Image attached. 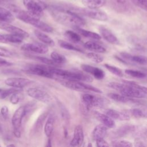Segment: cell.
<instances>
[{"instance_id":"3","label":"cell","mask_w":147,"mask_h":147,"mask_svg":"<svg viewBox=\"0 0 147 147\" xmlns=\"http://www.w3.org/2000/svg\"><path fill=\"white\" fill-rule=\"evenodd\" d=\"M49 69L54 76L56 75L65 80L85 82L87 83L93 81L92 76L87 74L80 72H73L52 67H49Z\"/></svg>"},{"instance_id":"22","label":"cell","mask_w":147,"mask_h":147,"mask_svg":"<svg viewBox=\"0 0 147 147\" xmlns=\"http://www.w3.org/2000/svg\"><path fill=\"white\" fill-rule=\"evenodd\" d=\"M121 55L125 60L138 64L140 65L146 64V57L144 56L141 55H133L126 52H121Z\"/></svg>"},{"instance_id":"15","label":"cell","mask_w":147,"mask_h":147,"mask_svg":"<svg viewBox=\"0 0 147 147\" xmlns=\"http://www.w3.org/2000/svg\"><path fill=\"white\" fill-rule=\"evenodd\" d=\"M0 29L4 30L10 33L17 34L23 36L24 38L29 37V33L24 30L10 24L9 22L0 21Z\"/></svg>"},{"instance_id":"25","label":"cell","mask_w":147,"mask_h":147,"mask_svg":"<svg viewBox=\"0 0 147 147\" xmlns=\"http://www.w3.org/2000/svg\"><path fill=\"white\" fill-rule=\"evenodd\" d=\"M107 133V127L103 125V124H100L96 126L92 132V135L94 140H96L98 138H104Z\"/></svg>"},{"instance_id":"40","label":"cell","mask_w":147,"mask_h":147,"mask_svg":"<svg viewBox=\"0 0 147 147\" xmlns=\"http://www.w3.org/2000/svg\"><path fill=\"white\" fill-rule=\"evenodd\" d=\"M20 90V88H17L14 87L6 90L0 88V99H5L7 96H10L14 92Z\"/></svg>"},{"instance_id":"24","label":"cell","mask_w":147,"mask_h":147,"mask_svg":"<svg viewBox=\"0 0 147 147\" xmlns=\"http://www.w3.org/2000/svg\"><path fill=\"white\" fill-rule=\"evenodd\" d=\"M73 28L79 34H81L82 36H83L85 37L90 38L96 40H99L101 39L102 37L99 34H98L95 32L82 29L80 28V26H74V27H73Z\"/></svg>"},{"instance_id":"20","label":"cell","mask_w":147,"mask_h":147,"mask_svg":"<svg viewBox=\"0 0 147 147\" xmlns=\"http://www.w3.org/2000/svg\"><path fill=\"white\" fill-rule=\"evenodd\" d=\"M94 115L95 117L100 121L103 125L107 128H114L115 126V123L113 119L110 118L107 114H102L98 111H94Z\"/></svg>"},{"instance_id":"23","label":"cell","mask_w":147,"mask_h":147,"mask_svg":"<svg viewBox=\"0 0 147 147\" xmlns=\"http://www.w3.org/2000/svg\"><path fill=\"white\" fill-rule=\"evenodd\" d=\"M84 47L94 52L105 53L106 52V49L104 47L95 41H87L84 44Z\"/></svg>"},{"instance_id":"19","label":"cell","mask_w":147,"mask_h":147,"mask_svg":"<svg viewBox=\"0 0 147 147\" xmlns=\"http://www.w3.org/2000/svg\"><path fill=\"white\" fill-rule=\"evenodd\" d=\"M99 32L101 34L100 36H102L108 42L113 45L119 44V41L118 38L107 28L103 26H100L99 28Z\"/></svg>"},{"instance_id":"56","label":"cell","mask_w":147,"mask_h":147,"mask_svg":"<svg viewBox=\"0 0 147 147\" xmlns=\"http://www.w3.org/2000/svg\"><path fill=\"white\" fill-rule=\"evenodd\" d=\"M5 1V0H0V3H2V2H3Z\"/></svg>"},{"instance_id":"32","label":"cell","mask_w":147,"mask_h":147,"mask_svg":"<svg viewBox=\"0 0 147 147\" xmlns=\"http://www.w3.org/2000/svg\"><path fill=\"white\" fill-rule=\"evenodd\" d=\"M58 44H59V46L63 49L73 51H76V52H79L80 53H83V51L82 49L74 46V45H72V44H71L68 42L60 40L58 41Z\"/></svg>"},{"instance_id":"26","label":"cell","mask_w":147,"mask_h":147,"mask_svg":"<svg viewBox=\"0 0 147 147\" xmlns=\"http://www.w3.org/2000/svg\"><path fill=\"white\" fill-rule=\"evenodd\" d=\"M34 33L36 36V37L43 44L45 45H48L51 47L54 46L55 45L54 41L45 33L38 30H35L34 31Z\"/></svg>"},{"instance_id":"14","label":"cell","mask_w":147,"mask_h":147,"mask_svg":"<svg viewBox=\"0 0 147 147\" xmlns=\"http://www.w3.org/2000/svg\"><path fill=\"white\" fill-rule=\"evenodd\" d=\"M27 113L25 106H20L14 113L12 118L11 123L14 129H19L21 126L23 118Z\"/></svg>"},{"instance_id":"35","label":"cell","mask_w":147,"mask_h":147,"mask_svg":"<svg viewBox=\"0 0 147 147\" xmlns=\"http://www.w3.org/2000/svg\"><path fill=\"white\" fill-rule=\"evenodd\" d=\"M125 72L127 75H128L131 77L136 78L144 79L146 77V73L142 72L141 71H138V70L127 69L125 70Z\"/></svg>"},{"instance_id":"52","label":"cell","mask_w":147,"mask_h":147,"mask_svg":"<svg viewBox=\"0 0 147 147\" xmlns=\"http://www.w3.org/2000/svg\"><path fill=\"white\" fill-rule=\"evenodd\" d=\"M0 42L6 43V41L5 40V38L3 37V35L1 34H0Z\"/></svg>"},{"instance_id":"4","label":"cell","mask_w":147,"mask_h":147,"mask_svg":"<svg viewBox=\"0 0 147 147\" xmlns=\"http://www.w3.org/2000/svg\"><path fill=\"white\" fill-rule=\"evenodd\" d=\"M109 87L119 91L121 94L131 98H145L146 92L134 88L125 83L111 82L107 84Z\"/></svg>"},{"instance_id":"41","label":"cell","mask_w":147,"mask_h":147,"mask_svg":"<svg viewBox=\"0 0 147 147\" xmlns=\"http://www.w3.org/2000/svg\"><path fill=\"white\" fill-rule=\"evenodd\" d=\"M29 57H30L31 58L34 59L36 60H37L40 61H41V63L45 64H47V65H55L56 64L51 59L45 57H42V56H29Z\"/></svg>"},{"instance_id":"29","label":"cell","mask_w":147,"mask_h":147,"mask_svg":"<svg viewBox=\"0 0 147 147\" xmlns=\"http://www.w3.org/2000/svg\"><path fill=\"white\" fill-rule=\"evenodd\" d=\"M82 2L86 7L99 9L105 4L106 0H82Z\"/></svg>"},{"instance_id":"17","label":"cell","mask_w":147,"mask_h":147,"mask_svg":"<svg viewBox=\"0 0 147 147\" xmlns=\"http://www.w3.org/2000/svg\"><path fill=\"white\" fill-rule=\"evenodd\" d=\"M84 141V133L83 127L79 125H77L74 130V137L71 141L70 145L72 146H82Z\"/></svg>"},{"instance_id":"8","label":"cell","mask_w":147,"mask_h":147,"mask_svg":"<svg viewBox=\"0 0 147 147\" xmlns=\"http://www.w3.org/2000/svg\"><path fill=\"white\" fill-rule=\"evenodd\" d=\"M23 4L30 14L38 18L43 16L44 10L47 7L46 3L41 0H23Z\"/></svg>"},{"instance_id":"45","label":"cell","mask_w":147,"mask_h":147,"mask_svg":"<svg viewBox=\"0 0 147 147\" xmlns=\"http://www.w3.org/2000/svg\"><path fill=\"white\" fill-rule=\"evenodd\" d=\"M58 104H59V108L60 109V112H61V114L62 117L64 119H68V118L69 117V114L67 110L65 109V106L61 103L60 102V101H58Z\"/></svg>"},{"instance_id":"10","label":"cell","mask_w":147,"mask_h":147,"mask_svg":"<svg viewBox=\"0 0 147 147\" xmlns=\"http://www.w3.org/2000/svg\"><path fill=\"white\" fill-rule=\"evenodd\" d=\"M111 7L116 11L123 14L130 13L134 9L127 0H109Z\"/></svg>"},{"instance_id":"9","label":"cell","mask_w":147,"mask_h":147,"mask_svg":"<svg viewBox=\"0 0 147 147\" xmlns=\"http://www.w3.org/2000/svg\"><path fill=\"white\" fill-rule=\"evenodd\" d=\"M25 71L27 73L47 78H53L54 75L51 72L49 67H46L42 65H32L28 67Z\"/></svg>"},{"instance_id":"30","label":"cell","mask_w":147,"mask_h":147,"mask_svg":"<svg viewBox=\"0 0 147 147\" xmlns=\"http://www.w3.org/2000/svg\"><path fill=\"white\" fill-rule=\"evenodd\" d=\"M5 38V40L7 42H11L14 44H20L22 42L24 39L25 38L23 36L17 34H3Z\"/></svg>"},{"instance_id":"50","label":"cell","mask_w":147,"mask_h":147,"mask_svg":"<svg viewBox=\"0 0 147 147\" xmlns=\"http://www.w3.org/2000/svg\"><path fill=\"white\" fill-rule=\"evenodd\" d=\"M134 146H144L145 145L144 144V142L140 139V138H137L134 141Z\"/></svg>"},{"instance_id":"57","label":"cell","mask_w":147,"mask_h":147,"mask_svg":"<svg viewBox=\"0 0 147 147\" xmlns=\"http://www.w3.org/2000/svg\"><path fill=\"white\" fill-rule=\"evenodd\" d=\"M0 146H1V145H0Z\"/></svg>"},{"instance_id":"21","label":"cell","mask_w":147,"mask_h":147,"mask_svg":"<svg viewBox=\"0 0 147 147\" xmlns=\"http://www.w3.org/2000/svg\"><path fill=\"white\" fill-rule=\"evenodd\" d=\"M108 96L111 99L119 103L127 104H134L138 103V101L134 98H129L122 94H118L117 93H109L108 94Z\"/></svg>"},{"instance_id":"47","label":"cell","mask_w":147,"mask_h":147,"mask_svg":"<svg viewBox=\"0 0 147 147\" xmlns=\"http://www.w3.org/2000/svg\"><path fill=\"white\" fill-rule=\"evenodd\" d=\"M96 141V145L99 147H102V146H109L110 145L109 143L104 139V138H98L95 140Z\"/></svg>"},{"instance_id":"13","label":"cell","mask_w":147,"mask_h":147,"mask_svg":"<svg viewBox=\"0 0 147 147\" xmlns=\"http://www.w3.org/2000/svg\"><path fill=\"white\" fill-rule=\"evenodd\" d=\"M4 82L8 86L21 89L31 84L33 81L24 78L14 77L7 78L5 80Z\"/></svg>"},{"instance_id":"37","label":"cell","mask_w":147,"mask_h":147,"mask_svg":"<svg viewBox=\"0 0 147 147\" xmlns=\"http://www.w3.org/2000/svg\"><path fill=\"white\" fill-rule=\"evenodd\" d=\"M65 35L74 42H79L81 40V37L78 33L74 32L72 30H68L65 31Z\"/></svg>"},{"instance_id":"1","label":"cell","mask_w":147,"mask_h":147,"mask_svg":"<svg viewBox=\"0 0 147 147\" xmlns=\"http://www.w3.org/2000/svg\"><path fill=\"white\" fill-rule=\"evenodd\" d=\"M52 18L58 23L72 26H81L86 24L85 20L79 14L67 9L64 4H55L47 6Z\"/></svg>"},{"instance_id":"7","label":"cell","mask_w":147,"mask_h":147,"mask_svg":"<svg viewBox=\"0 0 147 147\" xmlns=\"http://www.w3.org/2000/svg\"><path fill=\"white\" fill-rule=\"evenodd\" d=\"M82 100L88 109L92 107L103 108L110 103V100L106 98L95 96L88 93H85L82 95Z\"/></svg>"},{"instance_id":"31","label":"cell","mask_w":147,"mask_h":147,"mask_svg":"<svg viewBox=\"0 0 147 147\" xmlns=\"http://www.w3.org/2000/svg\"><path fill=\"white\" fill-rule=\"evenodd\" d=\"M134 126L131 125H125L119 128H118L114 133L115 136L118 137H121L125 136V135L129 134L130 131L133 130Z\"/></svg>"},{"instance_id":"51","label":"cell","mask_w":147,"mask_h":147,"mask_svg":"<svg viewBox=\"0 0 147 147\" xmlns=\"http://www.w3.org/2000/svg\"><path fill=\"white\" fill-rule=\"evenodd\" d=\"M13 133H14V135L15 136V137H16L17 138H20L21 137V132L19 129H14Z\"/></svg>"},{"instance_id":"43","label":"cell","mask_w":147,"mask_h":147,"mask_svg":"<svg viewBox=\"0 0 147 147\" xmlns=\"http://www.w3.org/2000/svg\"><path fill=\"white\" fill-rule=\"evenodd\" d=\"M131 3L136 6L144 10L145 11L147 9V1L146 0H130Z\"/></svg>"},{"instance_id":"28","label":"cell","mask_w":147,"mask_h":147,"mask_svg":"<svg viewBox=\"0 0 147 147\" xmlns=\"http://www.w3.org/2000/svg\"><path fill=\"white\" fill-rule=\"evenodd\" d=\"M14 16L13 13L7 9L0 7V21L6 22H12L14 20Z\"/></svg>"},{"instance_id":"44","label":"cell","mask_w":147,"mask_h":147,"mask_svg":"<svg viewBox=\"0 0 147 147\" xmlns=\"http://www.w3.org/2000/svg\"><path fill=\"white\" fill-rule=\"evenodd\" d=\"M122 82L123 83L128 84V85H129V86H131V87H133L134 88H136L139 89L140 90H142V91L146 92V87L141 86V85L137 84L136 82H133V81H130V80H122Z\"/></svg>"},{"instance_id":"27","label":"cell","mask_w":147,"mask_h":147,"mask_svg":"<svg viewBox=\"0 0 147 147\" xmlns=\"http://www.w3.org/2000/svg\"><path fill=\"white\" fill-rule=\"evenodd\" d=\"M55 123V115L53 114H49L44 126V133L46 136L50 137L53 130Z\"/></svg>"},{"instance_id":"48","label":"cell","mask_w":147,"mask_h":147,"mask_svg":"<svg viewBox=\"0 0 147 147\" xmlns=\"http://www.w3.org/2000/svg\"><path fill=\"white\" fill-rule=\"evenodd\" d=\"M1 115L3 119H6L9 115V109L6 106H3L1 109Z\"/></svg>"},{"instance_id":"34","label":"cell","mask_w":147,"mask_h":147,"mask_svg":"<svg viewBox=\"0 0 147 147\" xmlns=\"http://www.w3.org/2000/svg\"><path fill=\"white\" fill-rule=\"evenodd\" d=\"M51 59L57 64H64L67 61L66 58L62 55L56 51H53L51 54Z\"/></svg>"},{"instance_id":"12","label":"cell","mask_w":147,"mask_h":147,"mask_svg":"<svg viewBox=\"0 0 147 147\" xmlns=\"http://www.w3.org/2000/svg\"><path fill=\"white\" fill-rule=\"evenodd\" d=\"M21 49L24 51L32 52L39 54H45L49 50L47 45L38 42L25 43L21 46Z\"/></svg>"},{"instance_id":"33","label":"cell","mask_w":147,"mask_h":147,"mask_svg":"<svg viewBox=\"0 0 147 147\" xmlns=\"http://www.w3.org/2000/svg\"><path fill=\"white\" fill-rule=\"evenodd\" d=\"M129 114L136 118H144L146 117V110L140 108H133L129 111Z\"/></svg>"},{"instance_id":"53","label":"cell","mask_w":147,"mask_h":147,"mask_svg":"<svg viewBox=\"0 0 147 147\" xmlns=\"http://www.w3.org/2000/svg\"><path fill=\"white\" fill-rule=\"evenodd\" d=\"M3 133V126H2V124L0 121V135L2 134Z\"/></svg>"},{"instance_id":"36","label":"cell","mask_w":147,"mask_h":147,"mask_svg":"<svg viewBox=\"0 0 147 147\" xmlns=\"http://www.w3.org/2000/svg\"><path fill=\"white\" fill-rule=\"evenodd\" d=\"M24 98V95L21 92V90L14 92L10 95V102L13 105H17Z\"/></svg>"},{"instance_id":"6","label":"cell","mask_w":147,"mask_h":147,"mask_svg":"<svg viewBox=\"0 0 147 147\" xmlns=\"http://www.w3.org/2000/svg\"><path fill=\"white\" fill-rule=\"evenodd\" d=\"M59 82L64 87L78 91H91L96 93H102V91L100 89L90 85L88 84L81 82L80 81L71 80H60Z\"/></svg>"},{"instance_id":"49","label":"cell","mask_w":147,"mask_h":147,"mask_svg":"<svg viewBox=\"0 0 147 147\" xmlns=\"http://www.w3.org/2000/svg\"><path fill=\"white\" fill-rule=\"evenodd\" d=\"M13 65L12 63H10L5 59L0 58V67H9Z\"/></svg>"},{"instance_id":"39","label":"cell","mask_w":147,"mask_h":147,"mask_svg":"<svg viewBox=\"0 0 147 147\" xmlns=\"http://www.w3.org/2000/svg\"><path fill=\"white\" fill-rule=\"evenodd\" d=\"M111 145L115 147H131L133 146L131 142L123 140H115L111 141Z\"/></svg>"},{"instance_id":"46","label":"cell","mask_w":147,"mask_h":147,"mask_svg":"<svg viewBox=\"0 0 147 147\" xmlns=\"http://www.w3.org/2000/svg\"><path fill=\"white\" fill-rule=\"evenodd\" d=\"M13 56V53L9 50L0 47V56L5 57H11Z\"/></svg>"},{"instance_id":"38","label":"cell","mask_w":147,"mask_h":147,"mask_svg":"<svg viewBox=\"0 0 147 147\" xmlns=\"http://www.w3.org/2000/svg\"><path fill=\"white\" fill-rule=\"evenodd\" d=\"M104 66L106 67V68L109 71L111 72L113 74H114L118 77H122L123 76V74L120 68H119L115 66L110 65L109 64H107V63L105 64Z\"/></svg>"},{"instance_id":"42","label":"cell","mask_w":147,"mask_h":147,"mask_svg":"<svg viewBox=\"0 0 147 147\" xmlns=\"http://www.w3.org/2000/svg\"><path fill=\"white\" fill-rule=\"evenodd\" d=\"M87 57L89 59H90L91 61H92L95 63H101L103 60V57L102 56H100L95 52L88 53L87 54Z\"/></svg>"},{"instance_id":"55","label":"cell","mask_w":147,"mask_h":147,"mask_svg":"<svg viewBox=\"0 0 147 147\" xmlns=\"http://www.w3.org/2000/svg\"><path fill=\"white\" fill-rule=\"evenodd\" d=\"M8 146H14L15 145L14 144H10V145H7Z\"/></svg>"},{"instance_id":"16","label":"cell","mask_w":147,"mask_h":147,"mask_svg":"<svg viewBox=\"0 0 147 147\" xmlns=\"http://www.w3.org/2000/svg\"><path fill=\"white\" fill-rule=\"evenodd\" d=\"M80 67L86 73L92 75L95 79L98 80H101L105 78V72L99 68L86 64H81Z\"/></svg>"},{"instance_id":"5","label":"cell","mask_w":147,"mask_h":147,"mask_svg":"<svg viewBox=\"0 0 147 147\" xmlns=\"http://www.w3.org/2000/svg\"><path fill=\"white\" fill-rule=\"evenodd\" d=\"M65 6L69 10L80 16L83 15L91 19L101 21H106L108 20L107 14L98 9L80 7L68 4H65Z\"/></svg>"},{"instance_id":"2","label":"cell","mask_w":147,"mask_h":147,"mask_svg":"<svg viewBox=\"0 0 147 147\" xmlns=\"http://www.w3.org/2000/svg\"><path fill=\"white\" fill-rule=\"evenodd\" d=\"M6 7L14 16L21 21L30 24L44 32L51 33L53 31V29L51 26L41 21L40 18L32 15L28 11L23 10L17 6L11 4L6 5Z\"/></svg>"},{"instance_id":"18","label":"cell","mask_w":147,"mask_h":147,"mask_svg":"<svg viewBox=\"0 0 147 147\" xmlns=\"http://www.w3.org/2000/svg\"><path fill=\"white\" fill-rule=\"evenodd\" d=\"M106 114L113 119L119 121H127L130 118V115L127 111H119L116 110L109 109L105 111Z\"/></svg>"},{"instance_id":"54","label":"cell","mask_w":147,"mask_h":147,"mask_svg":"<svg viewBox=\"0 0 147 147\" xmlns=\"http://www.w3.org/2000/svg\"><path fill=\"white\" fill-rule=\"evenodd\" d=\"M51 138L49 137V139H48V144L47 145V146H48V147H50V146H51Z\"/></svg>"},{"instance_id":"11","label":"cell","mask_w":147,"mask_h":147,"mask_svg":"<svg viewBox=\"0 0 147 147\" xmlns=\"http://www.w3.org/2000/svg\"><path fill=\"white\" fill-rule=\"evenodd\" d=\"M26 92L29 96L40 102L45 103H49L51 102L52 99L50 95L38 88H29Z\"/></svg>"}]
</instances>
